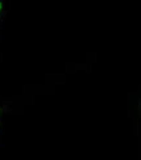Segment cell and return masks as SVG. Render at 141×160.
Returning a JSON list of instances; mask_svg holds the SVG:
<instances>
[{"instance_id":"obj_1","label":"cell","mask_w":141,"mask_h":160,"mask_svg":"<svg viewBox=\"0 0 141 160\" xmlns=\"http://www.w3.org/2000/svg\"><path fill=\"white\" fill-rule=\"evenodd\" d=\"M2 8H3V4H2V3H0V11H2Z\"/></svg>"}]
</instances>
